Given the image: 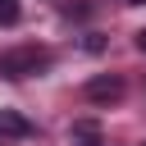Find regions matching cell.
Listing matches in <instances>:
<instances>
[{
  "instance_id": "obj_2",
  "label": "cell",
  "mask_w": 146,
  "mask_h": 146,
  "mask_svg": "<svg viewBox=\"0 0 146 146\" xmlns=\"http://www.w3.org/2000/svg\"><path fill=\"white\" fill-rule=\"evenodd\" d=\"M119 96H123V78H114V73H100L87 82V100H96V105H110Z\"/></svg>"
},
{
  "instance_id": "obj_3",
  "label": "cell",
  "mask_w": 146,
  "mask_h": 146,
  "mask_svg": "<svg viewBox=\"0 0 146 146\" xmlns=\"http://www.w3.org/2000/svg\"><path fill=\"white\" fill-rule=\"evenodd\" d=\"M0 137H32V123L18 110H0Z\"/></svg>"
},
{
  "instance_id": "obj_4",
  "label": "cell",
  "mask_w": 146,
  "mask_h": 146,
  "mask_svg": "<svg viewBox=\"0 0 146 146\" xmlns=\"http://www.w3.org/2000/svg\"><path fill=\"white\" fill-rule=\"evenodd\" d=\"M0 23H18V5L14 0H0Z\"/></svg>"
},
{
  "instance_id": "obj_1",
  "label": "cell",
  "mask_w": 146,
  "mask_h": 146,
  "mask_svg": "<svg viewBox=\"0 0 146 146\" xmlns=\"http://www.w3.org/2000/svg\"><path fill=\"white\" fill-rule=\"evenodd\" d=\"M50 64V50L41 46H18V50H5L0 55V78H32Z\"/></svg>"
},
{
  "instance_id": "obj_5",
  "label": "cell",
  "mask_w": 146,
  "mask_h": 146,
  "mask_svg": "<svg viewBox=\"0 0 146 146\" xmlns=\"http://www.w3.org/2000/svg\"><path fill=\"white\" fill-rule=\"evenodd\" d=\"M137 50H146V27H141V32H137Z\"/></svg>"
}]
</instances>
